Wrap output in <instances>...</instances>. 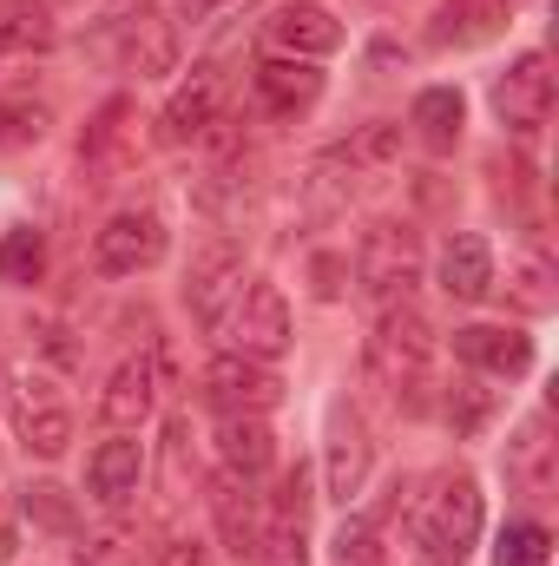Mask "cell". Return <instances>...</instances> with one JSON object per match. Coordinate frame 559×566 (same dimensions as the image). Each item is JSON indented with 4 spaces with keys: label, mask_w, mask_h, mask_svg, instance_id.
I'll return each instance as SVG.
<instances>
[{
    "label": "cell",
    "mask_w": 559,
    "mask_h": 566,
    "mask_svg": "<svg viewBox=\"0 0 559 566\" xmlns=\"http://www.w3.org/2000/svg\"><path fill=\"white\" fill-rule=\"evenodd\" d=\"M481 521H487V501H481V481L467 468H441L421 481V494H409V541L434 566H461L481 547Z\"/></svg>",
    "instance_id": "1"
},
{
    "label": "cell",
    "mask_w": 559,
    "mask_h": 566,
    "mask_svg": "<svg viewBox=\"0 0 559 566\" xmlns=\"http://www.w3.org/2000/svg\"><path fill=\"white\" fill-rule=\"evenodd\" d=\"M369 376L409 402V409H428V389H434V329L415 303L402 310H376V336H369Z\"/></svg>",
    "instance_id": "2"
},
{
    "label": "cell",
    "mask_w": 559,
    "mask_h": 566,
    "mask_svg": "<svg viewBox=\"0 0 559 566\" xmlns=\"http://www.w3.org/2000/svg\"><path fill=\"white\" fill-rule=\"evenodd\" d=\"M356 283H362V296H369L376 310H402V303H415V283H421L415 224H395V218L369 224L362 244H356Z\"/></svg>",
    "instance_id": "3"
},
{
    "label": "cell",
    "mask_w": 559,
    "mask_h": 566,
    "mask_svg": "<svg viewBox=\"0 0 559 566\" xmlns=\"http://www.w3.org/2000/svg\"><path fill=\"white\" fill-rule=\"evenodd\" d=\"M218 336H231L238 356L277 363L283 349H289V303H283V290L271 277H244V290H238V303H231V316H224Z\"/></svg>",
    "instance_id": "4"
},
{
    "label": "cell",
    "mask_w": 559,
    "mask_h": 566,
    "mask_svg": "<svg viewBox=\"0 0 559 566\" xmlns=\"http://www.w3.org/2000/svg\"><path fill=\"white\" fill-rule=\"evenodd\" d=\"M106 46H113V60H119V73H133V80H165L171 66H178V20L165 13V7H126L119 20H113V33H106Z\"/></svg>",
    "instance_id": "5"
},
{
    "label": "cell",
    "mask_w": 559,
    "mask_h": 566,
    "mask_svg": "<svg viewBox=\"0 0 559 566\" xmlns=\"http://www.w3.org/2000/svg\"><path fill=\"white\" fill-rule=\"evenodd\" d=\"M171 251V231L158 211H113L93 238V271L99 277H139Z\"/></svg>",
    "instance_id": "6"
},
{
    "label": "cell",
    "mask_w": 559,
    "mask_h": 566,
    "mask_svg": "<svg viewBox=\"0 0 559 566\" xmlns=\"http://www.w3.org/2000/svg\"><path fill=\"white\" fill-rule=\"evenodd\" d=\"M133 158H139V113H133V99H106L80 133V171H86V185H119L133 171Z\"/></svg>",
    "instance_id": "7"
},
{
    "label": "cell",
    "mask_w": 559,
    "mask_h": 566,
    "mask_svg": "<svg viewBox=\"0 0 559 566\" xmlns=\"http://www.w3.org/2000/svg\"><path fill=\"white\" fill-rule=\"evenodd\" d=\"M238 290H244V251L238 244H204L198 258H191V277H184V303H191V323L198 329H224V316H231V303H238Z\"/></svg>",
    "instance_id": "8"
},
{
    "label": "cell",
    "mask_w": 559,
    "mask_h": 566,
    "mask_svg": "<svg viewBox=\"0 0 559 566\" xmlns=\"http://www.w3.org/2000/svg\"><path fill=\"white\" fill-rule=\"evenodd\" d=\"M547 113H553V66H547V53H520V60L494 80V119H500L507 133L534 139V133L547 126Z\"/></svg>",
    "instance_id": "9"
},
{
    "label": "cell",
    "mask_w": 559,
    "mask_h": 566,
    "mask_svg": "<svg viewBox=\"0 0 559 566\" xmlns=\"http://www.w3.org/2000/svg\"><path fill=\"white\" fill-rule=\"evenodd\" d=\"M283 396L277 369L271 363H257V356H218L211 369H204V402L218 409V416H271Z\"/></svg>",
    "instance_id": "10"
},
{
    "label": "cell",
    "mask_w": 559,
    "mask_h": 566,
    "mask_svg": "<svg viewBox=\"0 0 559 566\" xmlns=\"http://www.w3.org/2000/svg\"><path fill=\"white\" fill-rule=\"evenodd\" d=\"M369 468H376V441H369V422L356 409H336L329 416V441H323V488L329 501H356L369 488Z\"/></svg>",
    "instance_id": "11"
},
{
    "label": "cell",
    "mask_w": 559,
    "mask_h": 566,
    "mask_svg": "<svg viewBox=\"0 0 559 566\" xmlns=\"http://www.w3.org/2000/svg\"><path fill=\"white\" fill-rule=\"evenodd\" d=\"M264 46L283 53V60H323V53L342 46V20L323 0H283L264 20Z\"/></svg>",
    "instance_id": "12"
},
{
    "label": "cell",
    "mask_w": 559,
    "mask_h": 566,
    "mask_svg": "<svg viewBox=\"0 0 559 566\" xmlns=\"http://www.w3.org/2000/svg\"><path fill=\"white\" fill-rule=\"evenodd\" d=\"M151 409H158V349H139V356H126V363L106 376V389H99V422L113 428V434H133V428H145Z\"/></svg>",
    "instance_id": "13"
},
{
    "label": "cell",
    "mask_w": 559,
    "mask_h": 566,
    "mask_svg": "<svg viewBox=\"0 0 559 566\" xmlns=\"http://www.w3.org/2000/svg\"><path fill=\"white\" fill-rule=\"evenodd\" d=\"M454 356H461L474 376L514 382V376L534 369V336H527V329H507V323H467V329H454Z\"/></svg>",
    "instance_id": "14"
},
{
    "label": "cell",
    "mask_w": 559,
    "mask_h": 566,
    "mask_svg": "<svg viewBox=\"0 0 559 566\" xmlns=\"http://www.w3.org/2000/svg\"><path fill=\"white\" fill-rule=\"evenodd\" d=\"M218 99H224V86H218V73L211 66H198L171 99H165V113H158V145H191L204 139L211 126H218Z\"/></svg>",
    "instance_id": "15"
},
{
    "label": "cell",
    "mask_w": 559,
    "mask_h": 566,
    "mask_svg": "<svg viewBox=\"0 0 559 566\" xmlns=\"http://www.w3.org/2000/svg\"><path fill=\"white\" fill-rule=\"evenodd\" d=\"M139 481H145V448L133 434H113V441L93 448V461H86V494H93L99 507H133V501H139Z\"/></svg>",
    "instance_id": "16"
},
{
    "label": "cell",
    "mask_w": 559,
    "mask_h": 566,
    "mask_svg": "<svg viewBox=\"0 0 559 566\" xmlns=\"http://www.w3.org/2000/svg\"><path fill=\"white\" fill-rule=\"evenodd\" d=\"M251 86H257V99H264L277 119H296V113H309V106L323 99V73H316V60H283V53H264V60H257Z\"/></svg>",
    "instance_id": "17"
},
{
    "label": "cell",
    "mask_w": 559,
    "mask_h": 566,
    "mask_svg": "<svg viewBox=\"0 0 559 566\" xmlns=\"http://www.w3.org/2000/svg\"><path fill=\"white\" fill-rule=\"evenodd\" d=\"M507 481L520 494H534V501L553 494L559 468H553V422L547 416H527V422L514 428V441H507Z\"/></svg>",
    "instance_id": "18"
},
{
    "label": "cell",
    "mask_w": 559,
    "mask_h": 566,
    "mask_svg": "<svg viewBox=\"0 0 559 566\" xmlns=\"http://www.w3.org/2000/svg\"><path fill=\"white\" fill-rule=\"evenodd\" d=\"M13 434H20V448H27V454L60 461V454L73 448V409H66V402H53V396H46V382H33V389L20 396Z\"/></svg>",
    "instance_id": "19"
},
{
    "label": "cell",
    "mask_w": 559,
    "mask_h": 566,
    "mask_svg": "<svg viewBox=\"0 0 559 566\" xmlns=\"http://www.w3.org/2000/svg\"><path fill=\"white\" fill-rule=\"evenodd\" d=\"M441 290H447L454 303L494 296V251H487L481 231H454V238L441 244Z\"/></svg>",
    "instance_id": "20"
},
{
    "label": "cell",
    "mask_w": 559,
    "mask_h": 566,
    "mask_svg": "<svg viewBox=\"0 0 559 566\" xmlns=\"http://www.w3.org/2000/svg\"><path fill=\"white\" fill-rule=\"evenodd\" d=\"M356 185H362V158H356L349 145H336V151H323V158L303 171V211H309V218H336V211H349Z\"/></svg>",
    "instance_id": "21"
},
{
    "label": "cell",
    "mask_w": 559,
    "mask_h": 566,
    "mask_svg": "<svg viewBox=\"0 0 559 566\" xmlns=\"http://www.w3.org/2000/svg\"><path fill=\"white\" fill-rule=\"evenodd\" d=\"M507 0H441L434 20H428V40L434 46H481L494 33H507Z\"/></svg>",
    "instance_id": "22"
},
{
    "label": "cell",
    "mask_w": 559,
    "mask_h": 566,
    "mask_svg": "<svg viewBox=\"0 0 559 566\" xmlns=\"http://www.w3.org/2000/svg\"><path fill=\"white\" fill-rule=\"evenodd\" d=\"M211 514H218V534H224V547H231V560H251V547H257V494H251V481H238V474H218L211 481Z\"/></svg>",
    "instance_id": "23"
},
{
    "label": "cell",
    "mask_w": 559,
    "mask_h": 566,
    "mask_svg": "<svg viewBox=\"0 0 559 566\" xmlns=\"http://www.w3.org/2000/svg\"><path fill=\"white\" fill-rule=\"evenodd\" d=\"M271 454H277V441H271V422L264 416H224L218 422V461H224V474L257 481L271 468Z\"/></svg>",
    "instance_id": "24"
},
{
    "label": "cell",
    "mask_w": 559,
    "mask_h": 566,
    "mask_svg": "<svg viewBox=\"0 0 559 566\" xmlns=\"http://www.w3.org/2000/svg\"><path fill=\"white\" fill-rule=\"evenodd\" d=\"M60 40L46 0H0V60H33Z\"/></svg>",
    "instance_id": "25"
},
{
    "label": "cell",
    "mask_w": 559,
    "mask_h": 566,
    "mask_svg": "<svg viewBox=\"0 0 559 566\" xmlns=\"http://www.w3.org/2000/svg\"><path fill=\"white\" fill-rule=\"evenodd\" d=\"M409 126H415V139L428 151H454L461 145V126H467V99L454 86H428V93H415V106H409Z\"/></svg>",
    "instance_id": "26"
},
{
    "label": "cell",
    "mask_w": 559,
    "mask_h": 566,
    "mask_svg": "<svg viewBox=\"0 0 559 566\" xmlns=\"http://www.w3.org/2000/svg\"><path fill=\"white\" fill-rule=\"evenodd\" d=\"M559 271H553V258H540V251H527V258H514L507 264V296L527 310V316H547L559 303Z\"/></svg>",
    "instance_id": "27"
},
{
    "label": "cell",
    "mask_w": 559,
    "mask_h": 566,
    "mask_svg": "<svg viewBox=\"0 0 559 566\" xmlns=\"http://www.w3.org/2000/svg\"><path fill=\"white\" fill-rule=\"evenodd\" d=\"M309 521H283L271 514L264 527H257V547H251V560L244 566H309V534H303Z\"/></svg>",
    "instance_id": "28"
},
{
    "label": "cell",
    "mask_w": 559,
    "mask_h": 566,
    "mask_svg": "<svg viewBox=\"0 0 559 566\" xmlns=\"http://www.w3.org/2000/svg\"><path fill=\"white\" fill-rule=\"evenodd\" d=\"M20 514H27L33 527H46V534H73V527H80V507H73V494H66V488H53V481H33V488H20Z\"/></svg>",
    "instance_id": "29"
},
{
    "label": "cell",
    "mask_w": 559,
    "mask_h": 566,
    "mask_svg": "<svg viewBox=\"0 0 559 566\" xmlns=\"http://www.w3.org/2000/svg\"><path fill=\"white\" fill-rule=\"evenodd\" d=\"M40 271H46V238L33 224H13L0 238V283H40Z\"/></svg>",
    "instance_id": "30"
},
{
    "label": "cell",
    "mask_w": 559,
    "mask_h": 566,
    "mask_svg": "<svg viewBox=\"0 0 559 566\" xmlns=\"http://www.w3.org/2000/svg\"><path fill=\"white\" fill-rule=\"evenodd\" d=\"M553 560V534L540 521H507L494 541V566H547Z\"/></svg>",
    "instance_id": "31"
},
{
    "label": "cell",
    "mask_w": 559,
    "mask_h": 566,
    "mask_svg": "<svg viewBox=\"0 0 559 566\" xmlns=\"http://www.w3.org/2000/svg\"><path fill=\"white\" fill-rule=\"evenodd\" d=\"M329 566H382V541L369 521H342L329 541Z\"/></svg>",
    "instance_id": "32"
},
{
    "label": "cell",
    "mask_w": 559,
    "mask_h": 566,
    "mask_svg": "<svg viewBox=\"0 0 559 566\" xmlns=\"http://www.w3.org/2000/svg\"><path fill=\"white\" fill-rule=\"evenodd\" d=\"M487 409H494V402H487V396H481L474 382H461V389L447 396V422L461 428V434H474V428L487 422Z\"/></svg>",
    "instance_id": "33"
},
{
    "label": "cell",
    "mask_w": 559,
    "mask_h": 566,
    "mask_svg": "<svg viewBox=\"0 0 559 566\" xmlns=\"http://www.w3.org/2000/svg\"><path fill=\"white\" fill-rule=\"evenodd\" d=\"M46 133V113L40 106H0V145H27Z\"/></svg>",
    "instance_id": "34"
},
{
    "label": "cell",
    "mask_w": 559,
    "mask_h": 566,
    "mask_svg": "<svg viewBox=\"0 0 559 566\" xmlns=\"http://www.w3.org/2000/svg\"><path fill=\"white\" fill-rule=\"evenodd\" d=\"M158 566H211V547L204 541H178V547H165Z\"/></svg>",
    "instance_id": "35"
},
{
    "label": "cell",
    "mask_w": 559,
    "mask_h": 566,
    "mask_svg": "<svg viewBox=\"0 0 559 566\" xmlns=\"http://www.w3.org/2000/svg\"><path fill=\"white\" fill-rule=\"evenodd\" d=\"M218 7H224V0H178V20H191V27H198V20H211Z\"/></svg>",
    "instance_id": "36"
}]
</instances>
